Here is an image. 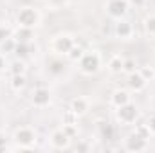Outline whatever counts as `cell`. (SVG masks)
<instances>
[{"instance_id":"cell-16","label":"cell","mask_w":155,"mask_h":153,"mask_svg":"<svg viewBox=\"0 0 155 153\" xmlns=\"http://www.w3.org/2000/svg\"><path fill=\"white\" fill-rule=\"evenodd\" d=\"M7 70L11 72V76H13V74H25V70H27L25 60H22V58H16L15 61H11V63L7 65Z\"/></svg>"},{"instance_id":"cell-25","label":"cell","mask_w":155,"mask_h":153,"mask_svg":"<svg viewBox=\"0 0 155 153\" xmlns=\"http://www.w3.org/2000/svg\"><path fill=\"white\" fill-rule=\"evenodd\" d=\"M63 128V132L71 137V139H74V137H78V133H79V130H78V122H71V124H63L61 126Z\"/></svg>"},{"instance_id":"cell-30","label":"cell","mask_w":155,"mask_h":153,"mask_svg":"<svg viewBox=\"0 0 155 153\" xmlns=\"http://www.w3.org/2000/svg\"><path fill=\"white\" fill-rule=\"evenodd\" d=\"M5 141H7V135H5L4 132H0V151L9 150V148H7V144H5Z\"/></svg>"},{"instance_id":"cell-31","label":"cell","mask_w":155,"mask_h":153,"mask_svg":"<svg viewBox=\"0 0 155 153\" xmlns=\"http://www.w3.org/2000/svg\"><path fill=\"white\" fill-rule=\"evenodd\" d=\"M7 69V61H5V56L0 52V72H4Z\"/></svg>"},{"instance_id":"cell-27","label":"cell","mask_w":155,"mask_h":153,"mask_svg":"<svg viewBox=\"0 0 155 153\" xmlns=\"http://www.w3.org/2000/svg\"><path fill=\"white\" fill-rule=\"evenodd\" d=\"M61 122H63V124H71V122H78V115L74 114V112H72L71 108H69V110H67V112L63 114V117H61Z\"/></svg>"},{"instance_id":"cell-12","label":"cell","mask_w":155,"mask_h":153,"mask_svg":"<svg viewBox=\"0 0 155 153\" xmlns=\"http://www.w3.org/2000/svg\"><path fill=\"white\" fill-rule=\"evenodd\" d=\"M126 83H128V88H130L132 92H143V90L146 88V85H148V81H146L144 77L141 76L139 69H137L135 72L128 74V79H126Z\"/></svg>"},{"instance_id":"cell-7","label":"cell","mask_w":155,"mask_h":153,"mask_svg":"<svg viewBox=\"0 0 155 153\" xmlns=\"http://www.w3.org/2000/svg\"><path fill=\"white\" fill-rule=\"evenodd\" d=\"M123 148L126 151H132V153H139V151H146L150 148V142L148 139L144 137H139L137 133H128L124 139H123Z\"/></svg>"},{"instance_id":"cell-18","label":"cell","mask_w":155,"mask_h":153,"mask_svg":"<svg viewBox=\"0 0 155 153\" xmlns=\"http://www.w3.org/2000/svg\"><path fill=\"white\" fill-rule=\"evenodd\" d=\"M16 40L13 38V36H9V38H5L2 43H0V52L4 54V56H7V54H15V49H16Z\"/></svg>"},{"instance_id":"cell-15","label":"cell","mask_w":155,"mask_h":153,"mask_svg":"<svg viewBox=\"0 0 155 153\" xmlns=\"http://www.w3.org/2000/svg\"><path fill=\"white\" fill-rule=\"evenodd\" d=\"M123 63H124V58L121 54H112L107 61V69L110 74H121L123 72Z\"/></svg>"},{"instance_id":"cell-17","label":"cell","mask_w":155,"mask_h":153,"mask_svg":"<svg viewBox=\"0 0 155 153\" xmlns=\"http://www.w3.org/2000/svg\"><path fill=\"white\" fill-rule=\"evenodd\" d=\"M25 85H27V77H25V74H13V76H11V81H9L11 90L20 92Z\"/></svg>"},{"instance_id":"cell-4","label":"cell","mask_w":155,"mask_h":153,"mask_svg":"<svg viewBox=\"0 0 155 153\" xmlns=\"http://www.w3.org/2000/svg\"><path fill=\"white\" fill-rule=\"evenodd\" d=\"M74 43H76L74 34H71V33H58V34H54L51 38L49 49H51V52H54L58 56H67V52L74 47Z\"/></svg>"},{"instance_id":"cell-20","label":"cell","mask_w":155,"mask_h":153,"mask_svg":"<svg viewBox=\"0 0 155 153\" xmlns=\"http://www.w3.org/2000/svg\"><path fill=\"white\" fill-rule=\"evenodd\" d=\"M143 29H144V33H146V34L155 36V13L144 16V20H143Z\"/></svg>"},{"instance_id":"cell-13","label":"cell","mask_w":155,"mask_h":153,"mask_svg":"<svg viewBox=\"0 0 155 153\" xmlns=\"http://www.w3.org/2000/svg\"><path fill=\"white\" fill-rule=\"evenodd\" d=\"M13 38L16 40L18 43H31V41L35 40V29L16 25V27L13 29Z\"/></svg>"},{"instance_id":"cell-6","label":"cell","mask_w":155,"mask_h":153,"mask_svg":"<svg viewBox=\"0 0 155 153\" xmlns=\"http://www.w3.org/2000/svg\"><path fill=\"white\" fill-rule=\"evenodd\" d=\"M130 9V2L128 0H107L105 2V11L112 20H119L124 18L128 15Z\"/></svg>"},{"instance_id":"cell-10","label":"cell","mask_w":155,"mask_h":153,"mask_svg":"<svg viewBox=\"0 0 155 153\" xmlns=\"http://www.w3.org/2000/svg\"><path fill=\"white\" fill-rule=\"evenodd\" d=\"M71 137L63 132V128H56V130H52L51 132V135H49V144L54 148V150H67L69 146H71Z\"/></svg>"},{"instance_id":"cell-9","label":"cell","mask_w":155,"mask_h":153,"mask_svg":"<svg viewBox=\"0 0 155 153\" xmlns=\"http://www.w3.org/2000/svg\"><path fill=\"white\" fill-rule=\"evenodd\" d=\"M51 99H52V96H51V90L47 86H36L31 92V105L35 108H45V106H49Z\"/></svg>"},{"instance_id":"cell-26","label":"cell","mask_w":155,"mask_h":153,"mask_svg":"<svg viewBox=\"0 0 155 153\" xmlns=\"http://www.w3.org/2000/svg\"><path fill=\"white\" fill-rule=\"evenodd\" d=\"M135 70H137V63H135V60H132V58L124 60V63H123V72L132 74V72H135Z\"/></svg>"},{"instance_id":"cell-22","label":"cell","mask_w":155,"mask_h":153,"mask_svg":"<svg viewBox=\"0 0 155 153\" xmlns=\"http://www.w3.org/2000/svg\"><path fill=\"white\" fill-rule=\"evenodd\" d=\"M139 72H141V76L144 77L148 83H150V81H155V67L153 65H143V67L139 69Z\"/></svg>"},{"instance_id":"cell-24","label":"cell","mask_w":155,"mask_h":153,"mask_svg":"<svg viewBox=\"0 0 155 153\" xmlns=\"http://www.w3.org/2000/svg\"><path fill=\"white\" fill-rule=\"evenodd\" d=\"M134 126H135V128H134V133H137L139 137H144V139H150V137H152V133H150L146 122H143V124H134Z\"/></svg>"},{"instance_id":"cell-21","label":"cell","mask_w":155,"mask_h":153,"mask_svg":"<svg viewBox=\"0 0 155 153\" xmlns=\"http://www.w3.org/2000/svg\"><path fill=\"white\" fill-rule=\"evenodd\" d=\"M97 128H99V132H101V135H103L105 139H112V137H114V128H112L110 122H107V121H97Z\"/></svg>"},{"instance_id":"cell-8","label":"cell","mask_w":155,"mask_h":153,"mask_svg":"<svg viewBox=\"0 0 155 153\" xmlns=\"http://www.w3.org/2000/svg\"><path fill=\"white\" fill-rule=\"evenodd\" d=\"M135 34V29H134V24L126 18H119L114 24V36L117 40H123V41H128V40L134 38Z\"/></svg>"},{"instance_id":"cell-33","label":"cell","mask_w":155,"mask_h":153,"mask_svg":"<svg viewBox=\"0 0 155 153\" xmlns=\"http://www.w3.org/2000/svg\"><path fill=\"white\" fill-rule=\"evenodd\" d=\"M76 150L78 151H87V150H90V146H88L87 142H79V144L76 146Z\"/></svg>"},{"instance_id":"cell-1","label":"cell","mask_w":155,"mask_h":153,"mask_svg":"<svg viewBox=\"0 0 155 153\" xmlns=\"http://www.w3.org/2000/svg\"><path fill=\"white\" fill-rule=\"evenodd\" d=\"M11 141L15 142L13 150H24V151L35 150V146H36V130L31 128V126H20L13 132Z\"/></svg>"},{"instance_id":"cell-14","label":"cell","mask_w":155,"mask_h":153,"mask_svg":"<svg viewBox=\"0 0 155 153\" xmlns=\"http://www.w3.org/2000/svg\"><path fill=\"white\" fill-rule=\"evenodd\" d=\"M132 101V96H130V92L128 90H124V88H117L112 92V96H110V105L117 108V106H123V105H126V103H130Z\"/></svg>"},{"instance_id":"cell-32","label":"cell","mask_w":155,"mask_h":153,"mask_svg":"<svg viewBox=\"0 0 155 153\" xmlns=\"http://www.w3.org/2000/svg\"><path fill=\"white\" fill-rule=\"evenodd\" d=\"M130 2V5H134V7H143L144 4H146V0H128Z\"/></svg>"},{"instance_id":"cell-2","label":"cell","mask_w":155,"mask_h":153,"mask_svg":"<svg viewBox=\"0 0 155 153\" xmlns=\"http://www.w3.org/2000/svg\"><path fill=\"white\" fill-rule=\"evenodd\" d=\"M101 63H103V60H101L99 50H85L83 56L78 61V69L85 76H94V74L99 72Z\"/></svg>"},{"instance_id":"cell-23","label":"cell","mask_w":155,"mask_h":153,"mask_svg":"<svg viewBox=\"0 0 155 153\" xmlns=\"http://www.w3.org/2000/svg\"><path fill=\"white\" fill-rule=\"evenodd\" d=\"M29 45L31 43H16V49H15V54H16V58H22V60H25L31 52H29Z\"/></svg>"},{"instance_id":"cell-29","label":"cell","mask_w":155,"mask_h":153,"mask_svg":"<svg viewBox=\"0 0 155 153\" xmlns=\"http://www.w3.org/2000/svg\"><path fill=\"white\" fill-rule=\"evenodd\" d=\"M146 126H148L150 133H152V135H155V114H152L148 119H146Z\"/></svg>"},{"instance_id":"cell-34","label":"cell","mask_w":155,"mask_h":153,"mask_svg":"<svg viewBox=\"0 0 155 153\" xmlns=\"http://www.w3.org/2000/svg\"><path fill=\"white\" fill-rule=\"evenodd\" d=\"M54 4H63V2H67V0H52Z\"/></svg>"},{"instance_id":"cell-5","label":"cell","mask_w":155,"mask_h":153,"mask_svg":"<svg viewBox=\"0 0 155 153\" xmlns=\"http://www.w3.org/2000/svg\"><path fill=\"white\" fill-rule=\"evenodd\" d=\"M114 115H116V121L121 126H134L139 119V108L135 103L130 101L123 106H117L114 110Z\"/></svg>"},{"instance_id":"cell-28","label":"cell","mask_w":155,"mask_h":153,"mask_svg":"<svg viewBox=\"0 0 155 153\" xmlns=\"http://www.w3.org/2000/svg\"><path fill=\"white\" fill-rule=\"evenodd\" d=\"M9 36H13V29L11 27H5V25H0V43L5 38H9Z\"/></svg>"},{"instance_id":"cell-3","label":"cell","mask_w":155,"mask_h":153,"mask_svg":"<svg viewBox=\"0 0 155 153\" xmlns=\"http://www.w3.org/2000/svg\"><path fill=\"white\" fill-rule=\"evenodd\" d=\"M40 22H41V13L35 5H24L16 13V25L36 29L40 25Z\"/></svg>"},{"instance_id":"cell-19","label":"cell","mask_w":155,"mask_h":153,"mask_svg":"<svg viewBox=\"0 0 155 153\" xmlns=\"http://www.w3.org/2000/svg\"><path fill=\"white\" fill-rule=\"evenodd\" d=\"M83 52H85V49H83V47L78 43V40H76L74 47H72V49L67 52V60H69V61H72V63H78V61H79V58L83 56Z\"/></svg>"},{"instance_id":"cell-11","label":"cell","mask_w":155,"mask_h":153,"mask_svg":"<svg viewBox=\"0 0 155 153\" xmlns=\"http://www.w3.org/2000/svg\"><path fill=\"white\" fill-rule=\"evenodd\" d=\"M69 108H71L78 117H83V115L90 110V101H88V97H85V96H76V97L71 101Z\"/></svg>"}]
</instances>
